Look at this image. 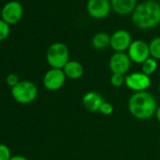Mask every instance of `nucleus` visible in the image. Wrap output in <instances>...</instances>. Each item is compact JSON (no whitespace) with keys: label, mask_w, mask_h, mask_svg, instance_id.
Instances as JSON below:
<instances>
[{"label":"nucleus","mask_w":160,"mask_h":160,"mask_svg":"<svg viewBox=\"0 0 160 160\" xmlns=\"http://www.w3.org/2000/svg\"><path fill=\"white\" fill-rule=\"evenodd\" d=\"M157 108L154 96L147 91L135 92L128 100L129 112L138 120L151 119L155 115Z\"/></svg>","instance_id":"f03ea898"},{"label":"nucleus","mask_w":160,"mask_h":160,"mask_svg":"<svg viewBox=\"0 0 160 160\" xmlns=\"http://www.w3.org/2000/svg\"><path fill=\"white\" fill-rule=\"evenodd\" d=\"M46 61L55 69H63L70 61L69 48L63 42L52 43L46 51Z\"/></svg>","instance_id":"7ed1b4c3"},{"label":"nucleus","mask_w":160,"mask_h":160,"mask_svg":"<svg viewBox=\"0 0 160 160\" xmlns=\"http://www.w3.org/2000/svg\"><path fill=\"white\" fill-rule=\"evenodd\" d=\"M155 117H156L157 121L160 122V106L157 108V110H156V113H155Z\"/></svg>","instance_id":"b1692460"},{"label":"nucleus","mask_w":160,"mask_h":160,"mask_svg":"<svg viewBox=\"0 0 160 160\" xmlns=\"http://www.w3.org/2000/svg\"><path fill=\"white\" fill-rule=\"evenodd\" d=\"M132 22L139 29H152L160 24V5L152 0L138 4L132 13Z\"/></svg>","instance_id":"f257e3e1"},{"label":"nucleus","mask_w":160,"mask_h":160,"mask_svg":"<svg viewBox=\"0 0 160 160\" xmlns=\"http://www.w3.org/2000/svg\"><path fill=\"white\" fill-rule=\"evenodd\" d=\"M125 83V76L119 73H112L110 77V84L115 88H120Z\"/></svg>","instance_id":"a211bd4d"},{"label":"nucleus","mask_w":160,"mask_h":160,"mask_svg":"<svg viewBox=\"0 0 160 160\" xmlns=\"http://www.w3.org/2000/svg\"><path fill=\"white\" fill-rule=\"evenodd\" d=\"M158 91H159V93H160V84H159V86H158Z\"/></svg>","instance_id":"393cba45"},{"label":"nucleus","mask_w":160,"mask_h":160,"mask_svg":"<svg viewBox=\"0 0 160 160\" xmlns=\"http://www.w3.org/2000/svg\"><path fill=\"white\" fill-rule=\"evenodd\" d=\"M6 81H7V84L10 87H12V88L15 87L20 82L18 75L15 74V73H10V74H8V76L6 78Z\"/></svg>","instance_id":"4be33fe9"},{"label":"nucleus","mask_w":160,"mask_h":160,"mask_svg":"<svg viewBox=\"0 0 160 160\" xmlns=\"http://www.w3.org/2000/svg\"><path fill=\"white\" fill-rule=\"evenodd\" d=\"M10 160H28V159L23 155H14V156H12Z\"/></svg>","instance_id":"5701e85b"},{"label":"nucleus","mask_w":160,"mask_h":160,"mask_svg":"<svg viewBox=\"0 0 160 160\" xmlns=\"http://www.w3.org/2000/svg\"><path fill=\"white\" fill-rule=\"evenodd\" d=\"M12 158L11 151L5 144L0 143V160H10Z\"/></svg>","instance_id":"412c9836"},{"label":"nucleus","mask_w":160,"mask_h":160,"mask_svg":"<svg viewBox=\"0 0 160 160\" xmlns=\"http://www.w3.org/2000/svg\"><path fill=\"white\" fill-rule=\"evenodd\" d=\"M66 78L67 77L62 69L51 68L45 72L42 79V83L46 90L55 92L58 91L63 87L66 81Z\"/></svg>","instance_id":"423d86ee"},{"label":"nucleus","mask_w":160,"mask_h":160,"mask_svg":"<svg viewBox=\"0 0 160 160\" xmlns=\"http://www.w3.org/2000/svg\"><path fill=\"white\" fill-rule=\"evenodd\" d=\"M149 48L151 58L156 60H160V37L152 39L149 43Z\"/></svg>","instance_id":"f3484780"},{"label":"nucleus","mask_w":160,"mask_h":160,"mask_svg":"<svg viewBox=\"0 0 160 160\" xmlns=\"http://www.w3.org/2000/svg\"><path fill=\"white\" fill-rule=\"evenodd\" d=\"M142 67H141V72H144L145 74L151 76L152 74H153L155 72V71L157 70V66H158V63H157V60L152 58H149L147 60H145L142 64Z\"/></svg>","instance_id":"dca6fc26"},{"label":"nucleus","mask_w":160,"mask_h":160,"mask_svg":"<svg viewBox=\"0 0 160 160\" xmlns=\"http://www.w3.org/2000/svg\"><path fill=\"white\" fill-rule=\"evenodd\" d=\"M132 42V36L129 31L125 29H119L110 37V47L115 52H124L128 50Z\"/></svg>","instance_id":"9b49d317"},{"label":"nucleus","mask_w":160,"mask_h":160,"mask_svg":"<svg viewBox=\"0 0 160 160\" xmlns=\"http://www.w3.org/2000/svg\"><path fill=\"white\" fill-rule=\"evenodd\" d=\"M113 111H114V107L109 102H104L102 104V106L100 107V109H99V112L105 116L111 115L113 113Z\"/></svg>","instance_id":"aec40b11"},{"label":"nucleus","mask_w":160,"mask_h":160,"mask_svg":"<svg viewBox=\"0 0 160 160\" xmlns=\"http://www.w3.org/2000/svg\"><path fill=\"white\" fill-rule=\"evenodd\" d=\"M159 143H160V139H159Z\"/></svg>","instance_id":"a878e982"},{"label":"nucleus","mask_w":160,"mask_h":160,"mask_svg":"<svg viewBox=\"0 0 160 160\" xmlns=\"http://www.w3.org/2000/svg\"><path fill=\"white\" fill-rule=\"evenodd\" d=\"M24 9L20 2L10 1L4 5L1 11V19L4 20L9 25H14L18 23L23 16Z\"/></svg>","instance_id":"6e6552de"},{"label":"nucleus","mask_w":160,"mask_h":160,"mask_svg":"<svg viewBox=\"0 0 160 160\" xmlns=\"http://www.w3.org/2000/svg\"><path fill=\"white\" fill-rule=\"evenodd\" d=\"M151 77L142 72H135L125 76L124 85L135 92H145L151 86Z\"/></svg>","instance_id":"39448f33"},{"label":"nucleus","mask_w":160,"mask_h":160,"mask_svg":"<svg viewBox=\"0 0 160 160\" xmlns=\"http://www.w3.org/2000/svg\"><path fill=\"white\" fill-rule=\"evenodd\" d=\"M131 59L125 52H115L109 59V69L112 73L126 74L131 67Z\"/></svg>","instance_id":"1a4fd4ad"},{"label":"nucleus","mask_w":160,"mask_h":160,"mask_svg":"<svg viewBox=\"0 0 160 160\" xmlns=\"http://www.w3.org/2000/svg\"><path fill=\"white\" fill-rule=\"evenodd\" d=\"M10 25L6 23L4 20L0 19V42L8 38V36L10 35Z\"/></svg>","instance_id":"6ab92c4d"},{"label":"nucleus","mask_w":160,"mask_h":160,"mask_svg":"<svg viewBox=\"0 0 160 160\" xmlns=\"http://www.w3.org/2000/svg\"><path fill=\"white\" fill-rule=\"evenodd\" d=\"M66 77L76 80L81 78L84 74V67L79 61L76 60H70L62 69Z\"/></svg>","instance_id":"4468645a"},{"label":"nucleus","mask_w":160,"mask_h":160,"mask_svg":"<svg viewBox=\"0 0 160 160\" xmlns=\"http://www.w3.org/2000/svg\"><path fill=\"white\" fill-rule=\"evenodd\" d=\"M127 55L132 62L142 64L145 60L151 58L149 44L142 40L133 41L127 50Z\"/></svg>","instance_id":"0eeeda50"},{"label":"nucleus","mask_w":160,"mask_h":160,"mask_svg":"<svg viewBox=\"0 0 160 160\" xmlns=\"http://www.w3.org/2000/svg\"><path fill=\"white\" fill-rule=\"evenodd\" d=\"M12 95L20 104H30L38 96V88L31 81H20L15 87L12 88Z\"/></svg>","instance_id":"20e7f679"},{"label":"nucleus","mask_w":160,"mask_h":160,"mask_svg":"<svg viewBox=\"0 0 160 160\" xmlns=\"http://www.w3.org/2000/svg\"><path fill=\"white\" fill-rule=\"evenodd\" d=\"M138 0H110L111 8L113 11L120 15L132 14L135 11Z\"/></svg>","instance_id":"ddd939ff"},{"label":"nucleus","mask_w":160,"mask_h":160,"mask_svg":"<svg viewBox=\"0 0 160 160\" xmlns=\"http://www.w3.org/2000/svg\"><path fill=\"white\" fill-rule=\"evenodd\" d=\"M110 37L109 34L106 32H98L92 39V45L97 50H103L110 46Z\"/></svg>","instance_id":"2eb2a0df"},{"label":"nucleus","mask_w":160,"mask_h":160,"mask_svg":"<svg viewBox=\"0 0 160 160\" xmlns=\"http://www.w3.org/2000/svg\"><path fill=\"white\" fill-rule=\"evenodd\" d=\"M103 96L96 92H88L82 97V104L86 109L92 112H97L100 109V107L104 103Z\"/></svg>","instance_id":"f8f14e48"},{"label":"nucleus","mask_w":160,"mask_h":160,"mask_svg":"<svg viewBox=\"0 0 160 160\" xmlns=\"http://www.w3.org/2000/svg\"><path fill=\"white\" fill-rule=\"evenodd\" d=\"M111 10L110 0H89L87 3L88 13L94 19L106 18Z\"/></svg>","instance_id":"9d476101"}]
</instances>
